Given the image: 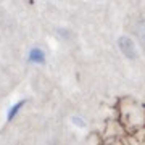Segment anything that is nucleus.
Returning a JSON list of instances; mask_svg holds the SVG:
<instances>
[{"label": "nucleus", "mask_w": 145, "mask_h": 145, "mask_svg": "<svg viewBox=\"0 0 145 145\" xmlns=\"http://www.w3.org/2000/svg\"><path fill=\"white\" fill-rule=\"evenodd\" d=\"M118 48L126 58L129 60H137L139 58V48L135 45V42L129 36H119L118 37Z\"/></svg>", "instance_id": "obj_1"}, {"label": "nucleus", "mask_w": 145, "mask_h": 145, "mask_svg": "<svg viewBox=\"0 0 145 145\" xmlns=\"http://www.w3.org/2000/svg\"><path fill=\"white\" fill-rule=\"evenodd\" d=\"M45 60H47L45 52L40 47H32L29 50V53H27V61L32 63V65H44Z\"/></svg>", "instance_id": "obj_2"}, {"label": "nucleus", "mask_w": 145, "mask_h": 145, "mask_svg": "<svg viewBox=\"0 0 145 145\" xmlns=\"http://www.w3.org/2000/svg\"><path fill=\"white\" fill-rule=\"evenodd\" d=\"M26 103H27V100H26V99H23V100H18L16 103L11 105L10 108H8V111H7V121H13V119L16 118V114L20 113L21 108H23V106H24Z\"/></svg>", "instance_id": "obj_3"}, {"label": "nucleus", "mask_w": 145, "mask_h": 145, "mask_svg": "<svg viewBox=\"0 0 145 145\" xmlns=\"http://www.w3.org/2000/svg\"><path fill=\"white\" fill-rule=\"evenodd\" d=\"M135 36H137V40H139L140 47L145 48V20L137 23V26H135Z\"/></svg>", "instance_id": "obj_4"}, {"label": "nucleus", "mask_w": 145, "mask_h": 145, "mask_svg": "<svg viewBox=\"0 0 145 145\" xmlns=\"http://www.w3.org/2000/svg\"><path fill=\"white\" fill-rule=\"evenodd\" d=\"M71 123H72L74 126H78V127H86V126H87V123H86V121H84L81 116H78V114L71 116Z\"/></svg>", "instance_id": "obj_5"}, {"label": "nucleus", "mask_w": 145, "mask_h": 145, "mask_svg": "<svg viewBox=\"0 0 145 145\" xmlns=\"http://www.w3.org/2000/svg\"><path fill=\"white\" fill-rule=\"evenodd\" d=\"M57 32L60 34V36H63L65 39H68V37H69V31H66V29H61V27H60V29H58Z\"/></svg>", "instance_id": "obj_6"}]
</instances>
